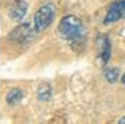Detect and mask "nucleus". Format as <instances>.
I'll list each match as a JSON object with an SVG mask.
<instances>
[{
  "instance_id": "nucleus-9",
  "label": "nucleus",
  "mask_w": 125,
  "mask_h": 124,
  "mask_svg": "<svg viewBox=\"0 0 125 124\" xmlns=\"http://www.w3.org/2000/svg\"><path fill=\"white\" fill-rule=\"evenodd\" d=\"M105 79L108 80V83H110V84H114L115 81H118L119 69L118 68H108L105 70Z\"/></svg>"
},
{
  "instance_id": "nucleus-10",
  "label": "nucleus",
  "mask_w": 125,
  "mask_h": 124,
  "mask_svg": "<svg viewBox=\"0 0 125 124\" xmlns=\"http://www.w3.org/2000/svg\"><path fill=\"white\" fill-rule=\"evenodd\" d=\"M119 123H120V124H125V115H124V117L119 120Z\"/></svg>"
},
{
  "instance_id": "nucleus-4",
  "label": "nucleus",
  "mask_w": 125,
  "mask_h": 124,
  "mask_svg": "<svg viewBox=\"0 0 125 124\" xmlns=\"http://www.w3.org/2000/svg\"><path fill=\"white\" fill-rule=\"evenodd\" d=\"M125 14V0H118L114 4L110 5L108 13L104 18V24H113L120 20Z\"/></svg>"
},
{
  "instance_id": "nucleus-11",
  "label": "nucleus",
  "mask_w": 125,
  "mask_h": 124,
  "mask_svg": "<svg viewBox=\"0 0 125 124\" xmlns=\"http://www.w3.org/2000/svg\"><path fill=\"white\" fill-rule=\"evenodd\" d=\"M121 80H123V84L125 85V74H124V77H123V79H121Z\"/></svg>"
},
{
  "instance_id": "nucleus-3",
  "label": "nucleus",
  "mask_w": 125,
  "mask_h": 124,
  "mask_svg": "<svg viewBox=\"0 0 125 124\" xmlns=\"http://www.w3.org/2000/svg\"><path fill=\"white\" fill-rule=\"evenodd\" d=\"M35 33H36L35 26L31 25V23L26 22V23H21L15 29H13L9 35V39L18 44H26L29 41H31Z\"/></svg>"
},
{
  "instance_id": "nucleus-8",
  "label": "nucleus",
  "mask_w": 125,
  "mask_h": 124,
  "mask_svg": "<svg viewBox=\"0 0 125 124\" xmlns=\"http://www.w3.org/2000/svg\"><path fill=\"white\" fill-rule=\"evenodd\" d=\"M51 95H53V89H51V87L49 84H41L36 91V97L41 101L49 100L51 98Z\"/></svg>"
},
{
  "instance_id": "nucleus-7",
  "label": "nucleus",
  "mask_w": 125,
  "mask_h": 124,
  "mask_svg": "<svg viewBox=\"0 0 125 124\" xmlns=\"http://www.w3.org/2000/svg\"><path fill=\"white\" fill-rule=\"evenodd\" d=\"M23 97H24L23 90L18 89V88H14L6 94V103L9 105H11V107L16 105V104H19V103L23 100Z\"/></svg>"
},
{
  "instance_id": "nucleus-5",
  "label": "nucleus",
  "mask_w": 125,
  "mask_h": 124,
  "mask_svg": "<svg viewBox=\"0 0 125 124\" xmlns=\"http://www.w3.org/2000/svg\"><path fill=\"white\" fill-rule=\"evenodd\" d=\"M96 46H98V53H99V59L103 65H105L109 59H110V43L106 36H99L96 40Z\"/></svg>"
},
{
  "instance_id": "nucleus-1",
  "label": "nucleus",
  "mask_w": 125,
  "mask_h": 124,
  "mask_svg": "<svg viewBox=\"0 0 125 124\" xmlns=\"http://www.w3.org/2000/svg\"><path fill=\"white\" fill-rule=\"evenodd\" d=\"M59 33L70 43H81L85 36V28L78 16L65 15L59 23Z\"/></svg>"
},
{
  "instance_id": "nucleus-6",
  "label": "nucleus",
  "mask_w": 125,
  "mask_h": 124,
  "mask_svg": "<svg viewBox=\"0 0 125 124\" xmlns=\"http://www.w3.org/2000/svg\"><path fill=\"white\" fill-rule=\"evenodd\" d=\"M26 11H28V3L25 0H16L10 8L9 15L14 22H20L26 15Z\"/></svg>"
},
{
  "instance_id": "nucleus-2",
  "label": "nucleus",
  "mask_w": 125,
  "mask_h": 124,
  "mask_svg": "<svg viewBox=\"0 0 125 124\" xmlns=\"http://www.w3.org/2000/svg\"><path fill=\"white\" fill-rule=\"evenodd\" d=\"M55 18V10L51 5H43L38 9V11L34 15V26L36 33L44 32L46 28L51 25Z\"/></svg>"
}]
</instances>
